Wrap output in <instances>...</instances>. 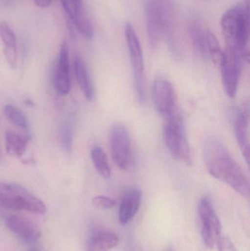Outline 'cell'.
I'll return each instance as SVG.
<instances>
[{
    "label": "cell",
    "instance_id": "6da1fadb",
    "mask_svg": "<svg viewBox=\"0 0 250 251\" xmlns=\"http://www.w3.org/2000/svg\"><path fill=\"white\" fill-rule=\"evenodd\" d=\"M204 159L211 176L249 199V178L221 140L214 137L207 138L204 146Z\"/></svg>",
    "mask_w": 250,
    "mask_h": 251
},
{
    "label": "cell",
    "instance_id": "7a4b0ae2",
    "mask_svg": "<svg viewBox=\"0 0 250 251\" xmlns=\"http://www.w3.org/2000/svg\"><path fill=\"white\" fill-rule=\"evenodd\" d=\"M221 26L227 47L237 51L244 60H249L250 9L239 4L222 16Z\"/></svg>",
    "mask_w": 250,
    "mask_h": 251
},
{
    "label": "cell",
    "instance_id": "3957f363",
    "mask_svg": "<svg viewBox=\"0 0 250 251\" xmlns=\"http://www.w3.org/2000/svg\"><path fill=\"white\" fill-rule=\"evenodd\" d=\"M0 207L43 215L45 203L20 184L0 182Z\"/></svg>",
    "mask_w": 250,
    "mask_h": 251
},
{
    "label": "cell",
    "instance_id": "277c9868",
    "mask_svg": "<svg viewBox=\"0 0 250 251\" xmlns=\"http://www.w3.org/2000/svg\"><path fill=\"white\" fill-rule=\"evenodd\" d=\"M164 119V140L167 149L174 159L189 166L192 164V157L183 116L178 110Z\"/></svg>",
    "mask_w": 250,
    "mask_h": 251
},
{
    "label": "cell",
    "instance_id": "5b68a950",
    "mask_svg": "<svg viewBox=\"0 0 250 251\" xmlns=\"http://www.w3.org/2000/svg\"><path fill=\"white\" fill-rule=\"evenodd\" d=\"M125 37L129 49V58L133 71L134 83L138 100L141 103L145 101V66L143 52L140 41L135 29L129 22L125 26Z\"/></svg>",
    "mask_w": 250,
    "mask_h": 251
},
{
    "label": "cell",
    "instance_id": "8992f818",
    "mask_svg": "<svg viewBox=\"0 0 250 251\" xmlns=\"http://www.w3.org/2000/svg\"><path fill=\"white\" fill-rule=\"evenodd\" d=\"M110 149L113 161L120 170L129 171L132 164L130 135L125 126L114 124L110 134Z\"/></svg>",
    "mask_w": 250,
    "mask_h": 251
},
{
    "label": "cell",
    "instance_id": "52a82bcc",
    "mask_svg": "<svg viewBox=\"0 0 250 251\" xmlns=\"http://www.w3.org/2000/svg\"><path fill=\"white\" fill-rule=\"evenodd\" d=\"M198 212L203 240L207 248L213 249L221 236L222 226L208 196H204L200 201Z\"/></svg>",
    "mask_w": 250,
    "mask_h": 251
},
{
    "label": "cell",
    "instance_id": "ba28073f",
    "mask_svg": "<svg viewBox=\"0 0 250 251\" xmlns=\"http://www.w3.org/2000/svg\"><path fill=\"white\" fill-rule=\"evenodd\" d=\"M242 61L244 60L237 51L230 47H226L223 51V61L220 69L225 91L231 99L234 98L237 93L242 72Z\"/></svg>",
    "mask_w": 250,
    "mask_h": 251
},
{
    "label": "cell",
    "instance_id": "9c48e42d",
    "mask_svg": "<svg viewBox=\"0 0 250 251\" xmlns=\"http://www.w3.org/2000/svg\"><path fill=\"white\" fill-rule=\"evenodd\" d=\"M152 97L156 110L164 119L179 110L174 87L167 79H155L153 84Z\"/></svg>",
    "mask_w": 250,
    "mask_h": 251
},
{
    "label": "cell",
    "instance_id": "30bf717a",
    "mask_svg": "<svg viewBox=\"0 0 250 251\" xmlns=\"http://www.w3.org/2000/svg\"><path fill=\"white\" fill-rule=\"evenodd\" d=\"M67 16L78 32L87 40L94 36V27L85 13L82 0H60Z\"/></svg>",
    "mask_w": 250,
    "mask_h": 251
},
{
    "label": "cell",
    "instance_id": "8fae6325",
    "mask_svg": "<svg viewBox=\"0 0 250 251\" xmlns=\"http://www.w3.org/2000/svg\"><path fill=\"white\" fill-rule=\"evenodd\" d=\"M54 85L60 95L66 96L70 93L71 88L70 51L66 41L60 46L58 60L54 74Z\"/></svg>",
    "mask_w": 250,
    "mask_h": 251
},
{
    "label": "cell",
    "instance_id": "7c38bea8",
    "mask_svg": "<svg viewBox=\"0 0 250 251\" xmlns=\"http://www.w3.org/2000/svg\"><path fill=\"white\" fill-rule=\"evenodd\" d=\"M5 224L14 235L25 243H35L41 237L39 227L33 221L26 217L11 215L6 219Z\"/></svg>",
    "mask_w": 250,
    "mask_h": 251
},
{
    "label": "cell",
    "instance_id": "4fadbf2b",
    "mask_svg": "<svg viewBox=\"0 0 250 251\" xmlns=\"http://www.w3.org/2000/svg\"><path fill=\"white\" fill-rule=\"evenodd\" d=\"M248 103L244 104L236 113L234 122V134L244 159L249 165L250 148V111Z\"/></svg>",
    "mask_w": 250,
    "mask_h": 251
},
{
    "label": "cell",
    "instance_id": "5bb4252c",
    "mask_svg": "<svg viewBox=\"0 0 250 251\" xmlns=\"http://www.w3.org/2000/svg\"><path fill=\"white\" fill-rule=\"evenodd\" d=\"M145 10L148 41L151 47L155 49L163 32L161 13L157 0H147Z\"/></svg>",
    "mask_w": 250,
    "mask_h": 251
},
{
    "label": "cell",
    "instance_id": "9a60e30c",
    "mask_svg": "<svg viewBox=\"0 0 250 251\" xmlns=\"http://www.w3.org/2000/svg\"><path fill=\"white\" fill-rule=\"evenodd\" d=\"M142 201V192L137 188L131 189L123 196L119 207L118 220L122 226L127 225L139 210Z\"/></svg>",
    "mask_w": 250,
    "mask_h": 251
},
{
    "label": "cell",
    "instance_id": "2e32d148",
    "mask_svg": "<svg viewBox=\"0 0 250 251\" xmlns=\"http://www.w3.org/2000/svg\"><path fill=\"white\" fill-rule=\"evenodd\" d=\"M0 38L4 45V54L12 69L17 67V43L16 35L7 22H0Z\"/></svg>",
    "mask_w": 250,
    "mask_h": 251
},
{
    "label": "cell",
    "instance_id": "e0dca14e",
    "mask_svg": "<svg viewBox=\"0 0 250 251\" xmlns=\"http://www.w3.org/2000/svg\"><path fill=\"white\" fill-rule=\"evenodd\" d=\"M118 244V237L114 233L97 231L90 237L85 251H109L117 247Z\"/></svg>",
    "mask_w": 250,
    "mask_h": 251
},
{
    "label": "cell",
    "instance_id": "ac0fdd59",
    "mask_svg": "<svg viewBox=\"0 0 250 251\" xmlns=\"http://www.w3.org/2000/svg\"><path fill=\"white\" fill-rule=\"evenodd\" d=\"M6 152L15 158L23 156L29 146V137L16 131L7 130L4 135Z\"/></svg>",
    "mask_w": 250,
    "mask_h": 251
},
{
    "label": "cell",
    "instance_id": "d6986e66",
    "mask_svg": "<svg viewBox=\"0 0 250 251\" xmlns=\"http://www.w3.org/2000/svg\"><path fill=\"white\" fill-rule=\"evenodd\" d=\"M75 76L80 87L81 91L87 100L91 101L93 99L94 91L90 79L88 69L82 57L79 54H76L73 61Z\"/></svg>",
    "mask_w": 250,
    "mask_h": 251
},
{
    "label": "cell",
    "instance_id": "ffe728a7",
    "mask_svg": "<svg viewBox=\"0 0 250 251\" xmlns=\"http://www.w3.org/2000/svg\"><path fill=\"white\" fill-rule=\"evenodd\" d=\"M189 36L195 54L204 60L208 58L206 45V35L201 24L197 20L191 21L189 26Z\"/></svg>",
    "mask_w": 250,
    "mask_h": 251
},
{
    "label": "cell",
    "instance_id": "44dd1931",
    "mask_svg": "<svg viewBox=\"0 0 250 251\" xmlns=\"http://www.w3.org/2000/svg\"><path fill=\"white\" fill-rule=\"evenodd\" d=\"M91 156L98 174L106 179L110 178L111 176V168L104 151L101 147L95 146L91 149Z\"/></svg>",
    "mask_w": 250,
    "mask_h": 251
},
{
    "label": "cell",
    "instance_id": "7402d4cb",
    "mask_svg": "<svg viewBox=\"0 0 250 251\" xmlns=\"http://www.w3.org/2000/svg\"><path fill=\"white\" fill-rule=\"evenodd\" d=\"M3 115L7 122H10L11 125L23 129H27L29 128V122L26 116L16 106L12 104L4 106L3 108Z\"/></svg>",
    "mask_w": 250,
    "mask_h": 251
},
{
    "label": "cell",
    "instance_id": "603a6c76",
    "mask_svg": "<svg viewBox=\"0 0 250 251\" xmlns=\"http://www.w3.org/2000/svg\"><path fill=\"white\" fill-rule=\"evenodd\" d=\"M206 35L207 50L208 57H211L213 63L217 67L220 68L223 61V51H222L220 42L217 36L211 31L208 30Z\"/></svg>",
    "mask_w": 250,
    "mask_h": 251
},
{
    "label": "cell",
    "instance_id": "cb8c5ba5",
    "mask_svg": "<svg viewBox=\"0 0 250 251\" xmlns=\"http://www.w3.org/2000/svg\"><path fill=\"white\" fill-rule=\"evenodd\" d=\"M60 140L65 152L70 153L73 147V126L69 121L65 122L60 127Z\"/></svg>",
    "mask_w": 250,
    "mask_h": 251
},
{
    "label": "cell",
    "instance_id": "d4e9b609",
    "mask_svg": "<svg viewBox=\"0 0 250 251\" xmlns=\"http://www.w3.org/2000/svg\"><path fill=\"white\" fill-rule=\"evenodd\" d=\"M92 204L97 209H110L115 206V201L106 196H96L92 199Z\"/></svg>",
    "mask_w": 250,
    "mask_h": 251
},
{
    "label": "cell",
    "instance_id": "484cf974",
    "mask_svg": "<svg viewBox=\"0 0 250 251\" xmlns=\"http://www.w3.org/2000/svg\"><path fill=\"white\" fill-rule=\"evenodd\" d=\"M217 243L219 251H238L231 240L226 236H220Z\"/></svg>",
    "mask_w": 250,
    "mask_h": 251
},
{
    "label": "cell",
    "instance_id": "4316f807",
    "mask_svg": "<svg viewBox=\"0 0 250 251\" xmlns=\"http://www.w3.org/2000/svg\"><path fill=\"white\" fill-rule=\"evenodd\" d=\"M32 1L38 7L41 8H46L51 5L53 0H32Z\"/></svg>",
    "mask_w": 250,
    "mask_h": 251
},
{
    "label": "cell",
    "instance_id": "83f0119b",
    "mask_svg": "<svg viewBox=\"0 0 250 251\" xmlns=\"http://www.w3.org/2000/svg\"><path fill=\"white\" fill-rule=\"evenodd\" d=\"M244 5L247 7V8L249 9L250 7V0H245V4Z\"/></svg>",
    "mask_w": 250,
    "mask_h": 251
},
{
    "label": "cell",
    "instance_id": "f1b7e54d",
    "mask_svg": "<svg viewBox=\"0 0 250 251\" xmlns=\"http://www.w3.org/2000/svg\"><path fill=\"white\" fill-rule=\"evenodd\" d=\"M165 251H173V249L171 247H168L166 249Z\"/></svg>",
    "mask_w": 250,
    "mask_h": 251
},
{
    "label": "cell",
    "instance_id": "f546056e",
    "mask_svg": "<svg viewBox=\"0 0 250 251\" xmlns=\"http://www.w3.org/2000/svg\"></svg>",
    "mask_w": 250,
    "mask_h": 251
}]
</instances>
